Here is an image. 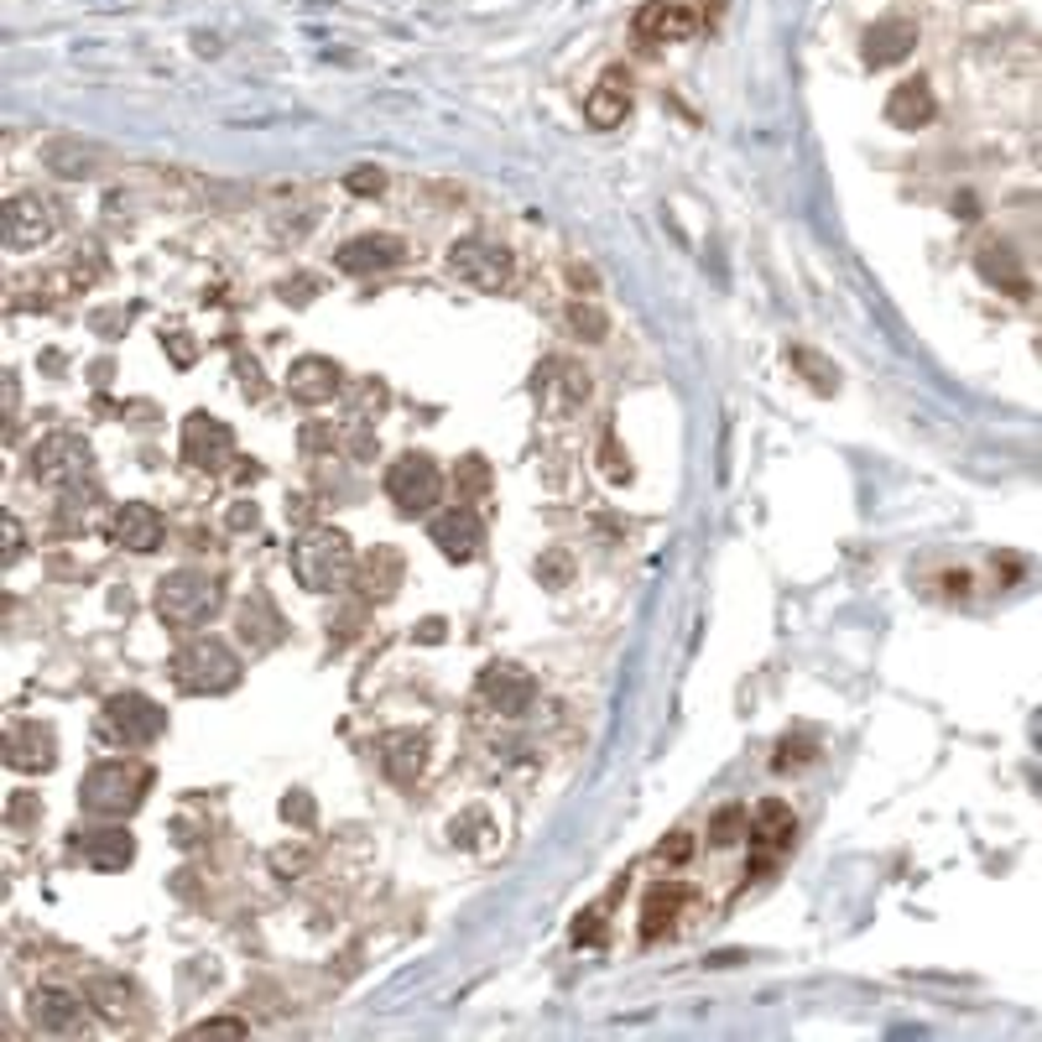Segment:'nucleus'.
I'll return each mask as SVG.
<instances>
[{
	"mask_svg": "<svg viewBox=\"0 0 1042 1042\" xmlns=\"http://www.w3.org/2000/svg\"><path fill=\"white\" fill-rule=\"evenodd\" d=\"M22 553H26L22 521H16V517H5V564H22Z\"/></svg>",
	"mask_w": 1042,
	"mask_h": 1042,
	"instance_id": "45",
	"label": "nucleus"
},
{
	"mask_svg": "<svg viewBox=\"0 0 1042 1042\" xmlns=\"http://www.w3.org/2000/svg\"><path fill=\"white\" fill-rule=\"evenodd\" d=\"M954 214H959V219H980V214H974V198H970V193H959V198H954Z\"/></svg>",
	"mask_w": 1042,
	"mask_h": 1042,
	"instance_id": "49",
	"label": "nucleus"
},
{
	"mask_svg": "<svg viewBox=\"0 0 1042 1042\" xmlns=\"http://www.w3.org/2000/svg\"><path fill=\"white\" fill-rule=\"evenodd\" d=\"M52 761H58V735L43 719H22V725L5 730V766L11 772L32 777V772H48Z\"/></svg>",
	"mask_w": 1042,
	"mask_h": 1042,
	"instance_id": "14",
	"label": "nucleus"
},
{
	"mask_svg": "<svg viewBox=\"0 0 1042 1042\" xmlns=\"http://www.w3.org/2000/svg\"><path fill=\"white\" fill-rule=\"evenodd\" d=\"M240 657L225 646L219 637H198L189 641L178 657H172V683L193 693V699H209V693H230L240 683Z\"/></svg>",
	"mask_w": 1042,
	"mask_h": 1042,
	"instance_id": "3",
	"label": "nucleus"
},
{
	"mask_svg": "<svg viewBox=\"0 0 1042 1042\" xmlns=\"http://www.w3.org/2000/svg\"><path fill=\"white\" fill-rule=\"evenodd\" d=\"M427 537H433V547H438L449 564H474L480 547H485V526H480V517H474L470 506H453L444 517H433Z\"/></svg>",
	"mask_w": 1042,
	"mask_h": 1042,
	"instance_id": "13",
	"label": "nucleus"
},
{
	"mask_svg": "<svg viewBox=\"0 0 1042 1042\" xmlns=\"http://www.w3.org/2000/svg\"><path fill=\"white\" fill-rule=\"evenodd\" d=\"M251 1027L240 1017H209V1021H198V1027H189V1038H245Z\"/></svg>",
	"mask_w": 1042,
	"mask_h": 1042,
	"instance_id": "38",
	"label": "nucleus"
},
{
	"mask_svg": "<svg viewBox=\"0 0 1042 1042\" xmlns=\"http://www.w3.org/2000/svg\"><path fill=\"white\" fill-rule=\"evenodd\" d=\"M313 813H318V808H313L308 792H287V798H282V819H287V824H303V829H308Z\"/></svg>",
	"mask_w": 1042,
	"mask_h": 1042,
	"instance_id": "39",
	"label": "nucleus"
},
{
	"mask_svg": "<svg viewBox=\"0 0 1042 1042\" xmlns=\"http://www.w3.org/2000/svg\"><path fill=\"white\" fill-rule=\"evenodd\" d=\"M282 298H287V303H308V298H313V282H308V277H298V282H282Z\"/></svg>",
	"mask_w": 1042,
	"mask_h": 1042,
	"instance_id": "46",
	"label": "nucleus"
},
{
	"mask_svg": "<svg viewBox=\"0 0 1042 1042\" xmlns=\"http://www.w3.org/2000/svg\"><path fill=\"white\" fill-rule=\"evenodd\" d=\"M235 371H240V391H245L251 402H260V397H266V386H260V365H256V360H240Z\"/></svg>",
	"mask_w": 1042,
	"mask_h": 1042,
	"instance_id": "42",
	"label": "nucleus"
},
{
	"mask_svg": "<svg viewBox=\"0 0 1042 1042\" xmlns=\"http://www.w3.org/2000/svg\"><path fill=\"white\" fill-rule=\"evenodd\" d=\"M569 573H573V558H569V547H553L543 564H537V579H543L547 590H564L569 584Z\"/></svg>",
	"mask_w": 1042,
	"mask_h": 1042,
	"instance_id": "35",
	"label": "nucleus"
},
{
	"mask_svg": "<svg viewBox=\"0 0 1042 1042\" xmlns=\"http://www.w3.org/2000/svg\"><path fill=\"white\" fill-rule=\"evenodd\" d=\"M287 391H292V402L324 407L344 391V371L324 355H303V360H292V371H287Z\"/></svg>",
	"mask_w": 1042,
	"mask_h": 1042,
	"instance_id": "16",
	"label": "nucleus"
},
{
	"mask_svg": "<svg viewBox=\"0 0 1042 1042\" xmlns=\"http://www.w3.org/2000/svg\"><path fill=\"white\" fill-rule=\"evenodd\" d=\"M792 839H798V819H792V808L777 803V798H766V803L756 808V819H751V845H756L751 876L772 871V865H777V855L792 850Z\"/></svg>",
	"mask_w": 1042,
	"mask_h": 1042,
	"instance_id": "12",
	"label": "nucleus"
},
{
	"mask_svg": "<svg viewBox=\"0 0 1042 1042\" xmlns=\"http://www.w3.org/2000/svg\"><path fill=\"white\" fill-rule=\"evenodd\" d=\"M569 324H573V334H584V339H594V344H599V339L610 334L605 313L594 308V303H573V308H569Z\"/></svg>",
	"mask_w": 1042,
	"mask_h": 1042,
	"instance_id": "34",
	"label": "nucleus"
},
{
	"mask_svg": "<svg viewBox=\"0 0 1042 1042\" xmlns=\"http://www.w3.org/2000/svg\"><path fill=\"white\" fill-rule=\"evenodd\" d=\"M449 266L459 282L480 287V292H500V287L511 282V256L500 251V245H490V240H453L449 245Z\"/></svg>",
	"mask_w": 1042,
	"mask_h": 1042,
	"instance_id": "10",
	"label": "nucleus"
},
{
	"mask_svg": "<svg viewBox=\"0 0 1042 1042\" xmlns=\"http://www.w3.org/2000/svg\"><path fill=\"white\" fill-rule=\"evenodd\" d=\"M787 360H792V365L803 371L808 386H813L819 397H834V391H839V371H834V365H829L824 355H813V350H803V344H798V350H792Z\"/></svg>",
	"mask_w": 1042,
	"mask_h": 1042,
	"instance_id": "32",
	"label": "nucleus"
},
{
	"mask_svg": "<svg viewBox=\"0 0 1042 1042\" xmlns=\"http://www.w3.org/2000/svg\"><path fill=\"white\" fill-rule=\"evenodd\" d=\"M355 584L365 599H391L397 584H402V553H397V547H376L371 558H360Z\"/></svg>",
	"mask_w": 1042,
	"mask_h": 1042,
	"instance_id": "25",
	"label": "nucleus"
},
{
	"mask_svg": "<svg viewBox=\"0 0 1042 1042\" xmlns=\"http://www.w3.org/2000/svg\"><path fill=\"white\" fill-rule=\"evenodd\" d=\"M740 839H751V813L746 808H719L710 819V845L714 850H730Z\"/></svg>",
	"mask_w": 1042,
	"mask_h": 1042,
	"instance_id": "31",
	"label": "nucleus"
},
{
	"mask_svg": "<svg viewBox=\"0 0 1042 1042\" xmlns=\"http://www.w3.org/2000/svg\"><path fill=\"white\" fill-rule=\"evenodd\" d=\"M26 798H32V792H16V803H11V819H16V824L32 819V803H26Z\"/></svg>",
	"mask_w": 1042,
	"mask_h": 1042,
	"instance_id": "48",
	"label": "nucleus"
},
{
	"mask_svg": "<svg viewBox=\"0 0 1042 1042\" xmlns=\"http://www.w3.org/2000/svg\"><path fill=\"white\" fill-rule=\"evenodd\" d=\"M0 230H5L11 251H37V245H48L58 235V209L43 193H11L5 209H0Z\"/></svg>",
	"mask_w": 1042,
	"mask_h": 1042,
	"instance_id": "8",
	"label": "nucleus"
},
{
	"mask_svg": "<svg viewBox=\"0 0 1042 1042\" xmlns=\"http://www.w3.org/2000/svg\"><path fill=\"white\" fill-rule=\"evenodd\" d=\"M240 637H245L251 652H271V646L282 641V616L271 610L266 594H251V599H245V610H240Z\"/></svg>",
	"mask_w": 1042,
	"mask_h": 1042,
	"instance_id": "26",
	"label": "nucleus"
},
{
	"mask_svg": "<svg viewBox=\"0 0 1042 1042\" xmlns=\"http://www.w3.org/2000/svg\"><path fill=\"white\" fill-rule=\"evenodd\" d=\"M912 48H918V22H907V16H886L865 32V63L871 69H892Z\"/></svg>",
	"mask_w": 1042,
	"mask_h": 1042,
	"instance_id": "20",
	"label": "nucleus"
},
{
	"mask_svg": "<svg viewBox=\"0 0 1042 1042\" xmlns=\"http://www.w3.org/2000/svg\"><path fill=\"white\" fill-rule=\"evenodd\" d=\"M219 605H225L219 579L204 573V569H178V573H167L162 584H157V620L172 626V631H193V626H204Z\"/></svg>",
	"mask_w": 1042,
	"mask_h": 1042,
	"instance_id": "4",
	"label": "nucleus"
},
{
	"mask_svg": "<svg viewBox=\"0 0 1042 1042\" xmlns=\"http://www.w3.org/2000/svg\"><path fill=\"white\" fill-rule=\"evenodd\" d=\"M167 730V710L152 704L146 693H110L105 710H99V735L120 746V751H136V746H152L162 740Z\"/></svg>",
	"mask_w": 1042,
	"mask_h": 1042,
	"instance_id": "5",
	"label": "nucleus"
},
{
	"mask_svg": "<svg viewBox=\"0 0 1042 1042\" xmlns=\"http://www.w3.org/2000/svg\"><path fill=\"white\" fill-rule=\"evenodd\" d=\"M532 699H537V683H532L526 667L490 663L480 673V704L490 714H500V719H521V714L532 710Z\"/></svg>",
	"mask_w": 1042,
	"mask_h": 1042,
	"instance_id": "11",
	"label": "nucleus"
},
{
	"mask_svg": "<svg viewBox=\"0 0 1042 1042\" xmlns=\"http://www.w3.org/2000/svg\"><path fill=\"white\" fill-rule=\"evenodd\" d=\"M688 855H693V834H673V839H663L657 860H667V865H683Z\"/></svg>",
	"mask_w": 1042,
	"mask_h": 1042,
	"instance_id": "41",
	"label": "nucleus"
},
{
	"mask_svg": "<svg viewBox=\"0 0 1042 1042\" xmlns=\"http://www.w3.org/2000/svg\"><path fill=\"white\" fill-rule=\"evenodd\" d=\"M162 511L157 506H146V500H125V506H116V517H110V543L125 547V553H157L162 547Z\"/></svg>",
	"mask_w": 1042,
	"mask_h": 1042,
	"instance_id": "15",
	"label": "nucleus"
},
{
	"mask_svg": "<svg viewBox=\"0 0 1042 1042\" xmlns=\"http://www.w3.org/2000/svg\"><path fill=\"white\" fill-rule=\"evenodd\" d=\"M355 547L339 526H308L298 543H292V579L308 594H334L355 579Z\"/></svg>",
	"mask_w": 1042,
	"mask_h": 1042,
	"instance_id": "1",
	"label": "nucleus"
},
{
	"mask_svg": "<svg viewBox=\"0 0 1042 1042\" xmlns=\"http://www.w3.org/2000/svg\"><path fill=\"white\" fill-rule=\"evenodd\" d=\"M423 641H444V620H427V626H423Z\"/></svg>",
	"mask_w": 1042,
	"mask_h": 1042,
	"instance_id": "50",
	"label": "nucleus"
},
{
	"mask_svg": "<svg viewBox=\"0 0 1042 1042\" xmlns=\"http://www.w3.org/2000/svg\"><path fill=\"white\" fill-rule=\"evenodd\" d=\"M813 751H819V746H813L808 735H782L772 766H777V772H787V766H808V761H813Z\"/></svg>",
	"mask_w": 1042,
	"mask_h": 1042,
	"instance_id": "33",
	"label": "nucleus"
},
{
	"mask_svg": "<svg viewBox=\"0 0 1042 1042\" xmlns=\"http://www.w3.org/2000/svg\"><path fill=\"white\" fill-rule=\"evenodd\" d=\"M78 855L95 871H125L136 860V839H131V829H95V834H78Z\"/></svg>",
	"mask_w": 1042,
	"mask_h": 1042,
	"instance_id": "22",
	"label": "nucleus"
},
{
	"mask_svg": "<svg viewBox=\"0 0 1042 1042\" xmlns=\"http://www.w3.org/2000/svg\"><path fill=\"white\" fill-rule=\"evenodd\" d=\"M678 907H683V886H657V892L646 897V907H641V938H646V944L663 938L667 928L678 923Z\"/></svg>",
	"mask_w": 1042,
	"mask_h": 1042,
	"instance_id": "27",
	"label": "nucleus"
},
{
	"mask_svg": "<svg viewBox=\"0 0 1042 1042\" xmlns=\"http://www.w3.org/2000/svg\"><path fill=\"white\" fill-rule=\"evenodd\" d=\"M32 1021H37L43 1032H78V1027H84V1001L73 991L43 985V991H32Z\"/></svg>",
	"mask_w": 1042,
	"mask_h": 1042,
	"instance_id": "21",
	"label": "nucleus"
},
{
	"mask_svg": "<svg viewBox=\"0 0 1042 1042\" xmlns=\"http://www.w3.org/2000/svg\"><path fill=\"white\" fill-rule=\"evenodd\" d=\"M152 787V766L146 761H95L84 782H78V803L95 819H125L136 813Z\"/></svg>",
	"mask_w": 1042,
	"mask_h": 1042,
	"instance_id": "2",
	"label": "nucleus"
},
{
	"mask_svg": "<svg viewBox=\"0 0 1042 1042\" xmlns=\"http://www.w3.org/2000/svg\"><path fill=\"white\" fill-rule=\"evenodd\" d=\"M99 162H105V157L84 142H52L48 146V167L58 172V178H95Z\"/></svg>",
	"mask_w": 1042,
	"mask_h": 1042,
	"instance_id": "28",
	"label": "nucleus"
},
{
	"mask_svg": "<svg viewBox=\"0 0 1042 1042\" xmlns=\"http://www.w3.org/2000/svg\"><path fill=\"white\" fill-rule=\"evenodd\" d=\"M626 110H631V78L620 69L599 73V84L584 95V120H590L594 131H616L620 120H626Z\"/></svg>",
	"mask_w": 1042,
	"mask_h": 1042,
	"instance_id": "18",
	"label": "nucleus"
},
{
	"mask_svg": "<svg viewBox=\"0 0 1042 1042\" xmlns=\"http://www.w3.org/2000/svg\"><path fill=\"white\" fill-rule=\"evenodd\" d=\"M344 189L355 193V198H376V193L386 189V172H380V167H350V172H344Z\"/></svg>",
	"mask_w": 1042,
	"mask_h": 1042,
	"instance_id": "36",
	"label": "nucleus"
},
{
	"mask_svg": "<svg viewBox=\"0 0 1042 1042\" xmlns=\"http://www.w3.org/2000/svg\"><path fill=\"white\" fill-rule=\"evenodd\" d=\"M599 459H605V474H610L616 485H620V480H631V459H620L616 438H605V453H599Z\"/></svg>",
	"mask_w": 1042,
	"mask_h": 1042,
	"instance_id": "43",
	"label": "nucleus"
},
{
	"mask_svg": "<svg viewBox=\"0 0 1042 1042\" xmlns=\"http://www.w3.org/2000/svg\"><path fill=\"white\" fill-rule=\"evenodd\" d=\"M95 470V453L78 433H48L37 449H32V480L48 485V490H73L84 485Z\"/></svg>",
	"mask_w": 1042,
	"mask_h": 1042,
	"instance_id": "6",
	"label": "nucleus"
},
{
	"mask_svg": "<svg viewBox=\"0 0 1042 1042\" xmlns=\"http://www.w3.org/2000/svg\"><path fill=\"white\" fill-rule=\"evenodd\" d=\"M230 459H235V433L209 412H189L183 417V464L198 474H219Z\"/></svg>",
	"mask_w": 1042,
	"mask_h": 1042,
	"instance_id": "9",
	"label": "nucleus"
},
{
	"mask_svg": "<svg viewBox=\"0 0 1042 1042\" xmlns=\"http://www.w3.org/2000/svg\"><path fill=\"white\" fill-rule=\"evenodd\" d=\"M84 995L95 1001V1006L105 1011V1017H116V1021L125 1017V1011H131V1001H136V991H131V985H125L120 974H95V980L84 985Z\"/></svg>",
	"mask_w": 1042,
	"mask_h": 1042,
	"instance_id": "30",
	"label": "nucleus"
},
{
	"mask_svg": "<svg viewBox=\"0 0 1042 1042\" xmlns=\"http://www.w3.org/2000/svg\"><path fill=\"white\" fill-rule=\"evenodd\" d=\"M271 865H277V876H298V871L308 865V850H303V845H298V850H277Z\"/></svg>",
	"mask_w": 1042,
	"mask_h": 1042,
	"instance_id": "44",
	"label": "nucleus"
},
{
	"mask_svg": "<svg viewBox=\"0 0 1042 1042\" xmlns=\"http://www.w3.org/2000/svg\"><path fill=\"white\" fill-rule=\"evenodd\" d=\"M167 344H172V360H178V365H193V344H189V334H172Z\"/></svg>",
	"mask_w": 1042,
	"mask_h": 1042,
	"instance_id": "47",
	"label": "nucleus"
},
{
	"mask_svg": "<svg viewBox=\"0 0 1042 1042\" xmlns=\"http://www.w3.org/2000/svg\"><path fill=\"white\" fill-rule=\"evenodd\" d=\"M230 532H256V521H260V511H256V500H235L230 506Z\"/></svg>",
	"mask_w": 1042,
	"mask_h": 1042,
	"instance_id": "40",
	"label": "nucleus"
},
{
	"mask_svg": "<svg viewBox=\"0 0 1042 1042\" xmlns=\"http://www.w3.org/2000/svg\"><path fill=\"white\" fill-rule=\"evenodd\" d=\"M453 485H459V490H470V496H480V490L490 485V464H485L480 453H470V459L459 464V474H453Z\"/></svg>",
	"mask_w": 1042,
	"mask_h": 1042,
	"instance_id": "37",
	"label": "nucleus"
},
{
	"mask_svg": "<svg viewBox=\"0 0 1042 1042\" xmlns=\"http://www.w3.org/2000/svg\"><path fill=\"white\" fill-rule=\"evenodd\" d=\"M933 89H928L923 78H901L897 89L886 95V120L897 125V131H918V125H928L933 120Z\"/></svg>",
	"mask_w": 1042,
	"mask_h": 1042,
	"instance_id": "23",
	"label": "nucleus"
},
{
	"mask_svg": "<svg viewBox=\"0 0 1042 1042\" xmlns=\"http://www.w3.org/2000/svg\"><path fill=\"white\" fill-rule=\"evenodd\" d=\"M974 266H980V277H985V282L1011 287V292H1027V282H1021V266H1017V256H1011L1006 245H980Z\"/></svg>",
	"mask_w": 1042,
	"mask_h": 1042,
	"instance_id": "29",
	"label": "nucleus"
},
{
	"mask_svg": "<svg viewBox=\"0 0 1042 1042\" xmlns=\"http://www.w3.org/2000/svg\"><path fill=\"white\" fill-rule=\"evenodd\" d=\"M402 260V240L397 235H360L339 245V271L350 277H371V271H391Z\"/></svg>",
	"mask_w": 1042,
	"mask_h": 1042,
	"instance_id": "19",
	"label": "nucleus"
},
{
	"mask_svg": "<svg viewBox=\"0 0 1042 1042\" xmlns=\"http://www.w3.org/2000/svg\"><path fill=\"white\" fill-rule=\"evenodd\" d=\"M380 766H386V777L412 782V777H417V772L427 766V735H417V730H391L386 740H380Z\"/></svg>",
	"mask_w": 1042,
	"mask_h": 1042,
	"instance_id": "24",
	"label": "nucleus"
},
{
	"mask_svg": "<svg viewBox=\"0 0 1042 1042\" xmlns=\"http://www.w3.org/2000/svg\"><path fill=\"white\" fill-rule=\"evenodd\" d=\"M699 26H704V16L693 5H683V0H652V5H641L637 16V32L646 43H683Z\"/></svg>",
	"mask_w": 1042,
	"mask_h": 1042,
	"instance_id": "17",
	"label": "nucleus"
},
{
	"mask_svg": "<svg viewBox=\"0 0 1042 1042\" xmlns=\"http://www.w3.org/2000/svg\"><path fill=\"white\" fill-rule=\"evenodd\" d=\"M386 496L402 517H427L438 496H444V474L427 453H402L391 470H386Z\"/></svg>",
	"mask_w": 1042,
	"mask_h": 1042,
	"instance_id": "7",
	"label": "nucleus"
}]
</instances>
